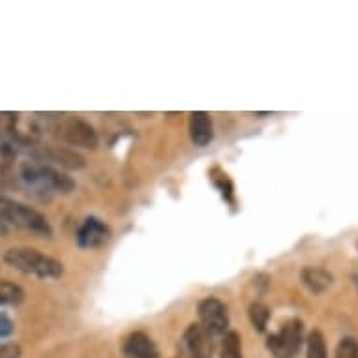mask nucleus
<instances>
[{
	"instance_id": "9",
	"label": "nucleus",
	"mask_w": 358,
	"mask_h": 358,
	"mask_svg": "<svg viewBox=\"0 0 358 358\" xmlns=\"http://www.w3.org/2000/svg\"><path fill=\"white\" fill-rule=\"evenodd\" d=\"M36 159H40L43 164L60 165L68 169H81L85 167V159L77 152L66 147H40L36 152Z\"/></svg>"
},
{
	"instance_id": "11",
	"label": "nucleus",
	"mask_w": 358,
	"mask_h": 358,
	"mask_svg": "<svg viewBox=\"0 0 358 358\" xmlns=\"http://www.w3.org/2000/svg\"><path fill=\"white\" fill-rule=\"evenodd\" d=\"M189 136L195 147H206L212 141V120L210 117L203 111L192 113L189 117Z\"/></svg>"
},
{
	"instance_id": "20",
	"label": "nucleus",
	"mask_w": 358,
	"mask_h": 358,
	"mask_svg": "<svg viewBox=\"0 0 358 358\" xmlns=\"http://www.w3.org/2000/svg\"><path fill=\"white\" fill-rule=\"evenodd\" d=\"M0 358H21V347L17 343H0Z\"/></svg>"
},
{
	"instance_id": "12",
	"label": "nucleus",
	"mask_w": 358,
	"mask_h": 358,
	"mask_svg": "<svg viewBox=\"0 0 358 358\" xmlns=\"http://www.w3.org/2000/svg\"><path fill=\"white\" fill-rule=\"evenodd\" d=\"M300 278H302V283L306 287L315 294L324 293L334 283L332 274L329 271H324V268H319V266H306Z\"/></svg>"
},
{
	"instance_id": "3",
	"label": "nucleus",
	"mask_w": 358,
	"mask_h": 358,
	"mask_svg": "<svg viewBox=\"0 0 358 358\" xmlns=\"http://www.w3.org/2000/svg\"><path fill=\"white\" fill-rule=\"evenodd\" d=\"M4 261L15 271L41 280H57L64 274V264L59 259L38 252L34 248H12L4 253Z\"/></svg>"
},
{
	"instance_id": "8",
	"label": "nucleus",
	"mask_w": 358,
	"mask_h": 358,
	"mask_svg": "<svg viewBox=\"0 0 358 358\" xmlns=\"http://www.w3.org/2000/svg\"><path fill=\"white\" fill-rule=\"evenodd\" d=\"M111 236V231L100 217H87L77 231V244L83 250H94L103 246Z\"/></svg>"
},
{
	"instance_id": "19",
	"label": "nucleus",
	"mask_w": 358,
	"mask_h": 358,
	"mask_svg": "<svg viewBox=\"0 0 358 358\" xmlns=\"http://www.w3.org/2000/svg\"><path fill=\"white\" fill-rule=\"evenodd\" d=\"M336 358H358V341L355 338H343L336 347Z\"/></svg>"
},
{
	"instance_id": "2",
	"label": "nucleus",
	"mask_w": 358,
	"mask_h": 358,
	"mask_svg": "<svg viewBox=\"0 0 358 358\" xmlns=\"http://www.w3.org/2000/svg\"><path fill=\"white\" fill-rule=\"evenodd\" d=\"M19 180L34 194L41 195L70 194L76 188L71 176L62 173L59 167L43 164L40 159H29L19 165Z\"/></svg>"
},
{
	"instance_id": "15",
	"label": "nucleus",
	"mask_w": 358,
	"mask_h": 358,
	"mask_svg": "<svg viewBox=\"0 0 358 358\" xmlns=\"http://www.w3.org/2000/svg\"><path fill=\"white\" fill-rule=\"evenodd\" d=\"M248 313H250V321H252L253 329L257 330V332H263L266 329L268 319H271V310L264 304H261V302H253Z\"/></svg>"
},
{
	"instance_id": "17",
	"label": "nucleus",
	"mask_w": 358,
	"mask_h": 358,
	"mask_svg": "<svg viewBox=\"0 0 358 358\" xmlns=\"http://www.w3.org/2000/svg\"><path fill=\"white\" fill-rule=\"evenodd\" d=\"M17 120L19 118L15 113H0V139L15 137L19 141Z\"/></svg>"
},
{
	"instance_id": "6",
	"label": "nucleus",
	"mask_w": 358,
	"mask_h": 358,
	"mask_svg": "<svg viewBox=\"0 0 358 358\" xmlns=\"http://www.w3.org/2000/svg\"><path fill=\"white\" fill-rule=\"evenodd\" d=\"M197 313H199V324L205 330H208L212 336L227 334L229 311L222 300L216 299V296H206L199 302Z\"/></svg>"
},
{
	"instance_id": "7",
	"label": "nucleus",
	"mask_w": 358,
	"mask_h": 358,
	"mask_svg": "<svg viewBox=\"0 0 358 358\" xmlns=\"http://www.w3.org/2000/svg\"><path fill=\"white\" fill-rule=\"evenodd\" d=\"M214 338L201 324H192L184 334V349L192 358H212L214 355Z\"/></svg>"
},
{
	"instance_id": "14",
	"label": "nucleus",
	"mask_w": 358,
	"mask_h": 358,
	"mask_svg": "<svg viewBox=\"0 0 358 358\" xmlns=\"http://www.w3.org/2000/svg\"><path fill=\"white\" fill-rule=\"evenodd\" d=\"M24 291L19 285L0 280V306H15L23 302Z\"/></svg>"
},
{
	"instance_id": "18",
	"label": "nucleus",
	"mask_w": 358,
	"mask_h": 358,
	"mask_svg": "<svg viewBox=\"0 0 358 358\" xmlns=\"http://www.w3.org/2000/svg\"><path fill=\"white\" fill-rule=\"evenodd\" d=\"M13 158H15V147H12L10 143H2L0 145V180L6 178V175L10 173Z\"/></svg>"
},
{
	"instance_id": "1",
	"label": "nucleus",
	"mask_w": 358,
	"mask_h": 358,
	"mask_svg": "<svg viewBox=\"0 0 358 358\" xmlns=\"http://www.w3.org/2000/svg\"><path fill=\"white\" fill-rule=\"evenodd\" d=\"M36 131L48 134V136L59 139V141L70 145V147L96 148L98 147V136L94 128L83 118L73 115H38L36 118Z\"/></svg>"
},
{
	"instance_id": "5",
	"label": "nucleus",
	"mask_w": 358,
	"mask_h": 358,
	"mask_svg": "<svg viewBox=\"0 0 358 358\" xmlns=\"http://www.w3.org/2000/svg\"><path fill=\"white\" fill-rule=\"evenodd\" d=\"M304 343V323L291 319L283 323L274 334L268 336L266 347L276 358H294Z\"/></svg>"
},
{
	"instance_id": "21",
	"label": "nucleus",
	"mask_w": 358,
	"mask_h": 358,
	"mask_svg": "<svg viewBox=\"0 0 358 358\" xmlns=\"http://www.w3.org/2000/svg\"><path fill=\"white\" fill-rule=\"evenodd\" d=\"M13 330H15V327H13L12 319L8 317V315H4V313H0V340L12 336Z\"/></svg>"
},
{
	"instance_id": "13",
	"label": "nucleus",
	"mask_w": 358,
	"mask_h": 358,
	"mask_svg": "<svg viewBox=\"0 0 358 358\" xmlns=\"http://www.w3.org/2000/svg\"><path fill=\"white\" fill-rule=\"evenodd\" d=\"M306 358H329L327 341L321 330H311L306 338Z\"/></svg>"
},
{
	"instance_id": "16",
	"label": "nucleus",
	"mask_w": 358,
	"mask_h": 358,
	"mask_svg": "<svg viewBox=\"0 0 358 358\" xmlns=\"http://www.w3.org/2000/svg\"><path fill=\"white\" fill-rule=\"evenodd\" d=\"M220 358H242L241 336L236 332H227L225 334L222 349H220Z\"/></svg>"
},
{
	"instance_id": "4",
	"label": "nucleus",
	"mask_w": 358,
	"mask_h": 358,
	"mask_svg": "<svg viewBox=\"0 0 358 358\" xmlns=\"http://www.w3.org/2000/svg\"><path fill=\"white\" fill-rule=\"evenodd\" d=\"M0 223L10 229V227H17V229L30 231L36 235L51 236V225H49L48 217L34 210L32 206L23 205L19 201H13L6 195L0 194Z\"/></svg>"
},
{
	"instance_id": "10",
	"label": "nucleus",
	"mask_w": 358,
	"mask_h": 358,
	"mask_svg": "<svg viewBox=\"0 0 358 358\" xmlns=\"http://www.w3.org/2000/svg\"><path fill=\"white\" fill-rule=\"evenodd\" d=\"M124 355L128 358H159V351L150 336L145 332H134L124 341Z\"/></svg>"
}]
</instances>
